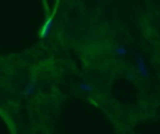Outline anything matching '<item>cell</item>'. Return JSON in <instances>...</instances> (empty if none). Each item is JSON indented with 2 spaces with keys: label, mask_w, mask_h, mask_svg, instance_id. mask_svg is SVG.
<instances>
[{
  "label": "cell",
  "mask_w": 160,
  "mask_h": 134,
  "mask_svg": "<svg viewBox=\"0 0 160 134\" xmlns=\"http://www.w3.org/2000/svg\"><path fill=\"white\" fill-rule=\"evenodd\" d=\"M115 53H116L118 55H125V54H126V50H125L122 46H116V48H115Z\"/></svg>",
  "instance_id": "cell-1"
},
{
  "label": "cell",
  "mask_w": 160,
  "mask_h": 134,
  "mask_svg": "<svg viewBox=\"0 0 160 134\" xmlns=\"http://www.w3.org/2000/svg\"><path fill=\"white\" fill-rule=\"evenodd\" d=\"M138 66H139V69L141 70V73H142V74H145V66H144V64H142V61H141V60H139V61H138Z\"/></svg>",
  "instance_id": "cell-2"
}]
</instances>
